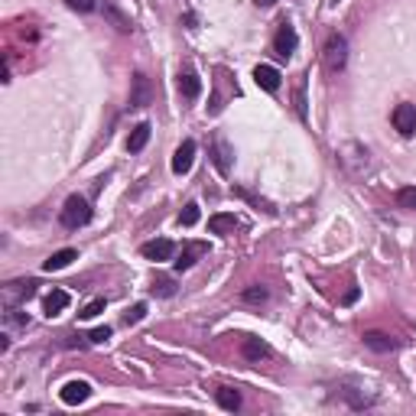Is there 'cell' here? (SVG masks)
Returning a JSON list of instances; mask_svg holds the SVG:
<instances>
[{
    "instance_id": "obj_1",
    "label": "cell",
    "mask_w": 416,
    "mask_h": 416,
    "mask_svg": "<svg viewBox=\"0 0 416 416\" xmlns=\"http://www.w3.org/2000/svg\"><path fill=\"white\" fill-rule=\"evenodd\" d=\"M59 221H62V228H69V231L85 228V225L92 221V205H88V198L85 196H69L65 198V205H62V211H59Z\"/></svg>"
},
{
    "instance_id": "obj_2",
    "label": "cell",
    "mask_w": 416,
    "mask_h": 416,
    "mask_svg": "<svg viewBox=\"0 0 416 416\" xmlns=\"http://www.w3.org/2000/svg\"><path fill=\"white\" fill-rule=\"evenodd\" d=\"M325 69L329 72H342L345 69V62H348V43H345V36H338L332 33L329 36V43H325Z\"/></svg>"
},
{
    "instance_id": "obj_3",
    "label": "cell",
    "mask_w": 416,
    "mask_h": 416,
    "mask_svg": "<svg viewBox=\"0 0 416 416\" xmlns=\"http://www.w3.org/2000/svg\"><path fill=\"white\" fill-rule=\"evenodd\" d=\"M296 46H300V36H296V30H293L289 20H283V23L277 26V36H273V52H277L280 59H289L296 52Z\"/></svg>"
},
{
    "instance_id": "obj_4",
    "label": "cell",
    "mask_w": 416,
    "mask_h": 416,
    "mask_svg": "<svg viewBox=\"0 0 416 416\" xmlns=\"http://www.w3.org/2000/svg\"><path fill=\"white\" fill-rule=\"evenodd\" d=\"M391 121H393V127H397L400 137H413V134H416V104H410V101L397 104V107H393V114H391Z\"/></svg>"
},
{
    "instance_id": "obj_5",
    "label": "cell",
    "mask_w": 416,
    "mask_h": 416,
    "mask_svg": "<svg viewBox=\"0 0 416 416\" xmlns=\"http://www.w3.org/2000/svg\"><path fill=\"white\" fill-rule=\"evenodd\" d=\"M211 160H215V166H218L221 176L231 173V163H234V147L228 143V140L221 137V134H215L211 137Z\"/></svg>"
},
{
    "instance_id": "obj_6",
    "label": "cell",
    "mask_w": 416,
    "mask_h": 416,
    "mask_svg": "<svg viewBox=\"0 0 416 416\" xmlns=\"http://www.w3.org/2000/svg\"><path fill=\"white\" fill-rule=\"evenodd\" d=\"M192 163H196V140H183L179 150H176V156H173V173L185 176L192 169Z\"/></svg>"
},
{
    "instance_id": "obj_7",
    "label": "cell",
    "mask_w": 416,
    "mask_h": 416,
    "mask_svg": "<svg viewBox=\"0 0 416 416\" xmlns=\"http://www.w3.org/2000/svg\"><path fill=\"white\" fill-rule=\"evenodd\" d=\"M36 280H17V283H7V289H3V300H7V306H13V302H23L30 300V296H36Z\"/></svg>"
},
{
    "instance_id": "obj_8",
    "label": "cell",
    "mask_w": 416,
    "mask_h": 416,
    "mask_svg": "<svg viewBox=\"0 0 416 416\" xmlns=\"http://www.w3.org/2000/svg\"><path fill=\"white\" fill-rule=\"evenodd\" d=\"M62 404H69V406H79V404H85L88 397H92V384L88 381H69L65 387H62Z\"/></svg>"
},
{
    "instance_id": "obj_9",
    "label": "cell",
    "mask_w": 416,
    "mask_h": 416,
    "mask_svg": "<svg viewBox=\"0 0 416 416\" xmlns=\"http://www.w3.org/2000/svg\"><path fill=\"white\" fill-rule=\"evenodd\" d=\"M140 251H143L147 260H169V257L176 254V244L169 241V238H156V241H147Z\"/></svg>"
},
{
    "instance_id": "obj_10",
    "label": "cell",
    "mask_w": 416,
    "mask_h": 416,
    "mask_svg": "<svg viewBox=\"0 0 416 416\" xmlns=\"http://www.w3.org/2000/svg\"><path fill=\"white\" fill-rule=\"evenodd\" d=\"M364 345H368L371 351H377V355H387V351H397L400 342L393 335H387V332H364Z\"/></svg>"
},
{
    "instance_id": "obj_11",
    "label": "cell",
    "mask_w": 416,
    "mask_h": 416,
    "mask_svg": "<svg viewBox=\"0 0 416 416\" xmlns=\"http://www.w3.org/2000/svg\"><path fill=\"white\" fill-rule=\"evenodd\" d=\"M69 302H72V296L65 289H52L46 296V302H43V312H46L49 319H56V315H62V312L69 309Z\"/></svg>"
},
{
    "instance_id": "obj_12",
    "label": "cell",
    "mask_w": 416,
    "mask_h": 416,
    "mask_svg": "<svg viewBox=\"0 0 416 416\" xmlns=\"http://www.w3.org/2000/svg\"><path fill=\"white\" fill-rule=\"evenodd\" d=\"M254 81H257V88H264V92H277L280 88V72L273 69V65H257L254 69Z\"/></svg>"
},
{
    "instance_id": "obj_13",
    "label": "cell",
    "mask_w": 416,
    "mask_h": 416,
    "mask_svg": "<svg viewBox=\"0 0 416 416\" xmlns=\"http://www.w3.org/2000/svg\"><path fill=\"white\" fill-rule=\"evenodd\" d=\"M72 260H79V251H75V247H62V251H56V254L49 257V260H43V270H46V273H52V270H62V267H69Z\"/></svg>"
},
{
    "instance_id": "obj_14",
    "label": "cell",
    "mask_w": 416,
    "mask_h": 416,
    "mask_svg": "<svg viewBox=\"0 0 416 416\" xmlns=\"http://www.w3.org/2000/svg\"><path fill=\"white\" fill-rule=\"evenodd\" d=\"M143 104H150V81L143 72L134 75V94H130V107H143Z\"/></svg>"
},
{
    "instance_id": "obj_15",
    "label": "cell",
    "mask_w": 416,
    "mask_h": 416,
    "mask_svg": "<svg viewBox=\"0 0 416 416\" xmlns=\"http://www.w3.org/2000/svg\"><path fill=\"white\" fill-rule=\"evenodd\" d=\"M179 92H183L185 101H196L202 94V81H198L196 72H179Z\"/></svg>"
},
{
    "instance_id": "obj_16",
    "label": "cell",
    "mask_w": 416,
    "mask_h": 416,
    "mask_svg": "<svg viewBox=\"0 0 416 416\" xmlns=\"http://www.w3.org/2000/svg\"><path fill=\"white\" fill-rule=\"evenodd\" d=\"M205 251H208L205 244H189V247H185L183 254H179V257H176V260H173L176 273H183V270H189V267L196 264V260H198V257H202V254H205Z\"/></svg>"
},
{
    "instance_id": "obj_17",
    "label": "cell",
    "mask_w": 416,
    "mask_h": 416,
    "mask_svg": "<svg viewBox=\"0 0 416 416\" xmlns=\"http://www.w3.org/2000/svg\"><path fill=\"white\" fill-rule=\"evenodd\" d=\"M244 358L254 361V364H260L264 358H270V345L267 342H260V338H244Z\"/></svg>"
},
{
    "instance_id": "obj_18",
    "label": "cell",
    "mask_w": 416,
    "mask_h": 416,
    "mask_svg": "<svg viewBox=\"0 0 416 416\" xmlns=\"http://www.w3.org/2000/svg\"><path fill=\"white\" fill-rule=\"evenodd\" d=\"M234 228H238V218L228 215V211H221V215H211V218H208V231L211 234H231Z\"/></svg>"
},
{
    "instance_id": "obj_19",
    "label": "cell",
    "mask_w": 416,
    "mask_h": 416,
    "mask_svg": "<svg viewBox=\"0 0 416 416\" xmlns=\"http://www.w3.org/2000/svg\"><path fill=\"white\" fill-rule=\"evenodd\" d=\"M215 400H218V406L228 410V413L241 410V393L234 391V387H218V391H215Z\"/></svg>"
},
{
    "instance_id": "obj_20",
    "label": "cell",
    "mask_w": 416,
    "mask_h": 416,
    "mask_svg": "<svg viewBox=\"0 0 416 416\" xmlns=\"http://www.w3.org/2000/svg\"><path fill=\"white\" fill-rule=\"evenodd\" d=\"M150 124H147V121H143V124H137V127H134V134H130L127 137V150L130 153H140L143 150V147H147V143H150Z\"/></svg>"
},
{
    "instance_id": "obj_21",
    "label": "cell",
    "mask_w": 416,
    "mask_h": 416,
    "mask_svg": "<svg viewBox=\"0 0 416 416\" xmlns=\"http://www.w3.org/2000/svg\"><path fill=\"white\" fill-rule=\"evenodd\" d=\"M104 17H107V20H111V23H114L117 30H121V33H130V30H134V23H130V17H124V13L117 10V7L111 3V0H104Z\"/></svg>"
},
{
    "instance_id": "obj_22",
    "label": "cell",
    "mask_w": 416,
    "mask_h": 416,
    "mask_svg": "<svg viewBox=\"0 0 416 416\" xmlns=\"http://www.w3.org/2000/svg\"><path fill=\"white\" fill-rule=\"evenodd\" d=\"M153 296H160V300H169V296H176V280L166 277V273H156L153 277Z\"/></svg>"
},
{
    "instance_id": "obj_23",
    "label": "cell",
    "mask_w": 416,
    "mask_h": 416,
    "mask_svg": "<svg viewBox=\"0 0 416 416\" xmlns=\"http://www.w3.org/2000/svg\"><path fill=\"white\" fill-rule=\"evenodd\" d=\"M267 296H270V293H267V287L254 283V287H247V289L241 293V302H247V306H264Z\"/></svg>"
},
{
    "instance_id": "obj_24",
    "label": "cell",
    "mask_w": 416,
    "mask_h": 416,
    "mask_svg": "<svg viewBox=\"0 0 416 416\" xmlns=\"http://www.w3.org/2000/svg\"><path fill=\"white\" fill-rule=\"evenodd\" d=\"M397 205L406 208V211H416V185H404L397 192Z\"/></svg>"
},
{
    "instance_id": "obj_25",
    "label": "cell",
    "mask_w": 416,
    "mask_h": 416,
    "mask_svg": "<svg viewBox=\"0 0 416 416\" xmlns=\"http://www.w3.org/2000/svg\"><path fill=\"white\" fill-rule=\"evenodd\" d=\"M231 192H234V196H241V198H247V202H251V205H257V208H264L267 215H277V208L270 205V202H264V198H257V196H251V192H247V189H238V185H234Z\"/></svg>"
},
{
    "instance_id": "obj_26",
    "label": "cell",
    "mask_w": 416,
    "mask_h": 416,
    "mask_svg": "<svg viewBox=\"0 0 416 416\" xmlns=\"http://www.w3.org/2000/svg\"><path fill=\"white\" fill-rule=\"evenodd\" d=\"M293 101H296V114L306 121V75L296 81V94H293Z\"/></svg>"
},
{
    "instance_id": "obj_27",
    "label": "cell",
    "mask_w": 416,
    "mask_h": 416,
    "mask_svg": "<svg viewBox=\"0 0 416 416\" xmlns=\"http://www.w3.org/2000/svg\"><path fill=\"white\" fill-rule=\"evenodd\" d=\"M196 221H198V205L196 202H189V205L179 211V225H183V228H192Z\"/></svg>"
},
{
    "instance_id": "obj_28",
    "label": "cell",
    "mask_w": 416,
    "mask_h": 416,
    "mask_svg": "<svg viewBox=\"0 0 416 416\" xmlns=\"http://www.w3.org/2000/svg\"><path fill=\"white\" fill-rule=\"evenodd\" d=\"M85 338H88V345H104V342L111 338V329H107V325H101V329H92Z\"/></svg>"
},
{
    "instance_id": "obj_29",
    "label": "cell",
    "mask_w": 416,
    "mask_h": 416,
    "mask_svg": "<svg viewBox=\"0 0 416 416\" xmlns=\"http://www.w3.org/2000/svg\"><path fill=\"white\" fill-rule=\"evenodd\" d=\"M104 306H107V302H104V296H101V300H92L88 306H85V309L79 312V315H81V319H94L98 312H104Z\"/></svg>"
},
{
    "instance_id": "obj_30",
    "label": "cell",
    "mask_w": 416,
    "mask_h": 416,
    "mask_svg": "<svg viewBox=\"0 0 416 416\" xmlns=\"http://www.w3.org/2000/svg\"><path fill=\"white\" fill-rule=\"evenodd\" d=\"M143 315H147V302H137V306H134V309L124 315V325H137Z\"/></svg>"
},
{
    "instance_id": "obj_31",
    "label": "cell",
    "mask_w": 416,
    "mask_h": 416,
    "mask_svg": "<svg viewBox=\"0 0 416 416\" xmlns=\"http://www.w3.org/2000/svg\"><path fill=\"white\" fill-rule=\"evenodd\" d=\"M65 7L75 13H92L94 10V0H65Z\"/></svg>"
},
{
    "instance_id": "obj_32",
    "label": "cell",
    "mask_w": 416,
    "mask_h": 416,
    "mask_svg": "<svg viewBox=\"0 0 416 416\" xmlns=\"http://www.w3.org/2000/svg\"><path fill=\"white\" fill-rule=\"evenodd\" d=\"M7 322H13V325H30V315H20V312L13 309V306H7Z\"/></svg>"
},
{
    "instance_id": "obj_33",
    "label": "cell",
    "mask_w": 416,
    "mask_h": 416,
    "mask_svg": "<svg viewBox=\"0 0 416 416\" xmlns=\"http://www.w3.org/2000/svg\"><path fill=\"white\" fill-rule=\"evenodd\" d=\"M355 300H358V289H348L345 296H342V302H345V306H351Z\"/></svg>"
},
{
    "instance_id": "obj_34",
    "label": "cell",
    "mask_w": 416,
    "mask_h": 416,
    "mask_svg": "<svg viewBox=\"0 0 416 416\" xmlns=\"http://www.w3.org/2000/svg\"><path fill=\"white\" fill-rule=\"evenodd\" d=\"M257 7H273V3H277V0H254Z\"/></svg>"
}]
</instances>
